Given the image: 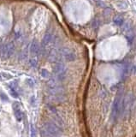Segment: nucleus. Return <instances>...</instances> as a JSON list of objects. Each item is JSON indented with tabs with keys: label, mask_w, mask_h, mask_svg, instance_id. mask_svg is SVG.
Segmentation results:
<instances>
[{
	"label": "nucleus",
	"mask_w": 136,
	"mask_h": 137,
	"mask_svg": "<svg viewBox=\"0 0 136 137\" xmlns=\"http://www.w3.org/2000/svg\"><path fill=\"white\" fill-rule=\"evenodd\" d=\"M99 79L102 83L106 84V85H111L118 81L120 77V74L116 69H115L112 67L106 68L105 69H102L99 73L98 75Z\"/></svg>",
	"instance_id": "1"
},
{
	"label": "nucleus",
	"mask_w": 136,
	"mask_h": 137,
	"mask_svg": "<svg viewBox=\"0 0 136 137\" xmlns=\"http://www.w3.org/2000/svg\"><path fill=\"white\" fill-rule=\"evenodd\" d=\"M40 48V45L36 40H34L30 45V64L33 67H36L38 64V60H39Z\"/></svg>",
	"instance_id": "2"
},
{
	"label": "nucleus",
	"mask_w": 136,
	"mask_h": 137,
	"mask_svg": "<svg viewBox=\"0 0 136 137\" xmlns=\"http://www.w3.org/2000/svg\"><path fill=\"white\" fill-rule=\"evenodd\" d=\"M43 129L51 137H58L59 134H60L58 128L51 122H46L43 125Z\"/></svg>",
	"instance_id": "3"
},
{
	"label": "nucleus",
	"mask_w": 136,
	"mask_h": 137,
	"mask_svg": "<svg viewBox=\"0 0 136 137\" xmlns=\"http://www.w3.org/2000/svg\"><path fill=\"white\" fill-rule=\"evenodd\" d=\"M15 51V45L12 42L7 43L3 46L0 56L2 58H9L13 55Z\"/></svg>",
	"instance_id": "4"
},
{
	"label": "nucleus",
	"mask_w": 136,
	"mask_h": 137,
	"mask_svg": "<svg viewBox=\"0 0 136 137\" xmlns=\"http://www.w3.org/2000/svg\"><path fill=\"white\" fill-rule=\"evenodd\" d=\"M12 109L14 112V116L16 118L17 122H22L23 118V112L22 110V106H21L20 102L15 101L12 105Z\"/></svg>",
	"instance_id": "5"
},
{
	"label": "nucleus",
	"mask_w": 136,
	"mask_h": 137,
	"mask_svg": "<svg viewBox=\"0 0 136 137\" xmlns=\"http://www.w3.org/2000/svg\"><path fill=\"white\" fill-rule=\"evenodd\" d=\"M61 53H62V55H63V57L66 60H68V61L75 60V53H74V52H73L71 50H69V49H68V48H63V49H62Z\"/></svg>",
	"instance_id": "6"
},
{
	"label": "nucleus",
	"mask_w": 136,
	"mask_h": 137,
	"mask_svg": "<svg viewBox=\"0 0 136 137\" xmlns=\"http://www.w3.org/2000/svg\"><path fill=\"white\" fill-rule=\"evenodd\" d=\"M54 72L56 75H57V78H60L61 76H63V72H64V66L61 63H57V65L55 66L54 68Z\"/></svg>",
	"instance_id": "7"
},
{
	"label": "nucleus",
	"mask_w": 136,
	"mask_h": 137,
	"mask_svg": "<svg viewBox=\"0 0 136 137\" xmlns=\"http://www.w3.org/2000/svg\"><path fill=\"white\" fill-rule=\"evenodd\" d=\"M53 40V38H52V34H46L45 37L43 39V41H42V45L43 46H46L47 45H49L50 43H51Z\"/></svg>",
	"instance_id": "8"
},
{
	"label": "nucleus",
	"mask_w": 136,
	"mask_h": 137,
	"mask_svg": "<svg viewBox=\"0 0 136 137\" xmlns=\"http://www.w3.org/2000/svg\"><path fill=\"white\" fill-rule=\"evenodd\" d=\"M114 22L115 24H116L117 26H122L123 23V18L121 16H116L114 17Z\"/></svg>",
	"instance_id": "9"
},
{
	"label": "nucleus",
	"mask_w": 136,
	"mask_h": 137,
	"mask_svg": "<svg viewBox=\"0 0 136 137\" xmlns=\"http://www.w3.org/2000/svg\"><path fill=\"white\" fill-rule=\"evenodd\" d=\"M13 76L11 75L10 74H7V73H0V81H3V80H9V79H11Z\"/></svg>",
	"instance_id": "10"
},
{
	"label": "nucleus",
	"mask_w": 136,
	"mask_h": 137,
	"mask_svg": "<svg viewBox=\"0 0 136 137\" xmlns=\"http://www.w3.org/2000/svg\"><path fill=\"white\" fill-rule=\"evenodd\" d=\"M40 75H41V76H42L43 78H46V79L50 76V73H49L48 70H47V69H41Z\"/></svg>",
	"instance_id": "11"
},
{
	"label": "nucleus",
	"mask_w": 136,
	"mask_h": 137,
	"mask_svg": "<svg viewBox=\"0 0 136 137\" xmlns=\"http://www.w3.org/2000/svg\"><path fill=\"white\" fill-rule=\"evenodd\" d=\"M95 2H96V4L99 7H103V8H105L106 7V5L104 2H102L101 0H95Z\"/></svg>",
	"instance_id": "12"
},
{
	"label": "nucleus",
	"mask_w": 136,
	"mask_h": 137,
	"mask_svg": "<svg viewBox=\"0 0 136 137\" xmlns=\"http://www.w3.org/2000/svg\"><path fill=\"white\" fill-rule=\"evenodd\" d=\"M31 137H36V129L34 125H31Z\"/></svg>",
	"instance_id": "13"
},
{
	"label": "nucleus",
	"mask_w": 136,
	"mask_h": 137,
	"mask_svg": "<svg viewBox=\"0 0 136 137\" xmlns=\"http://www.w3.org/2000/svg\"><path fill=\"white\" fill-rule=\"evenodd\" d=\"M10 95L12 96V97H14V98H18V94H17V93L16 92V90L10 89Z\"/></svg>",
	"instance_id": "14"
},
{
	"label": "nucleus",
	"mask_w": 136,
	"mask_h": 137,
	"mask_svg": "<svg viewBox=\"0 0 136 137\" xmlns=\"http://www.w3.org/2000/svg\"><path fill=\"white\" fill-rule=\"evenodd\" d=\"M0 96H1V100L3 101H8L9 100V99L7 97V95L4 94V93H2V94H0Z\"/></svg>",
	"instance_id": "15"
},
{
	"label": "nucleus",
	"mask_w": 136,
	"mask_h": 137,
	"mask_svg": "<svg viewBox=\"0 0 136 137\" xmlns=\"http://www.w3.org/2000/svg\"></svg>",
	"instance_id": "16"
}]
</instances>
